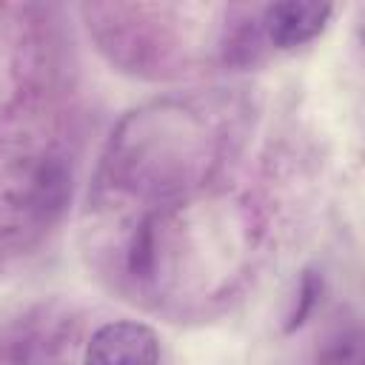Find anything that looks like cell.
I'll list each match as a JSON object with an SVG mask.
<instances>
[{
    "label": "cell",
    "instance_id": "cell-4",
    "mask_svg": "<svg viewBox=\"0 0 365 365\" xmlns=\"http://www.w3.org/2000/svg\"><path fill=\"white\" fill-rule=\"evenodd\" d=\"M128 265H131L134 274H145V271L151 268V228H148V225H143L140 237L134 240Z\"/></svg>",
    "mask_w": 365,
    "mask_h": 365
},
{
    "label": "cell",
    "instance_id": "cell-2",
    "mask_svg": "<svg viewBox=\"0 0 365 365\" xmlns=\"http://www.w3.org/2000/svg\"><path fill=\"white\" fill-rule=\"evenodd\" d=\"M331 17L328 3H308V0H288V3H274L265 9V31L274 46L279 48H294L308 43L322 31V26Z\"/></svg>",
    "mask_w": 365,
    "mask_h": 365
},
{
    "label": "cell",
    "instance_id": "cell-1",
    "mask_svg": "<svg viewBox=\"0 0 365 365\" xmlns=\"http://www.w3.org/2000/svg\"><path fill=\"white\" fill-rule=\"evenodd\" d=\"M157 334L143 322H108L94 331L86 348V365H157Z\"/></svg>",
    "mask_w": 365,
    "mask_h": 365
},
{
    "label": "cell",
    "instance_id": "cell-3",
    "mask_svg": "<svg viewBox=\"0 0 365 365\" xmlns=\"http://www.w3.org/2000/svg\"><path fill=\"white\" fill-rule=\"evenodd\" d=\"M319 291H322V279H319L314 271H305V274H302V282H299L297 305H294V311L288 314V322H285V331H288V334L297 331V328L311 317V311H314V305H317V299H319Z\"/></svg>",
    "mask_w": 365,
    "mask_h": 365
}]
</instances>
